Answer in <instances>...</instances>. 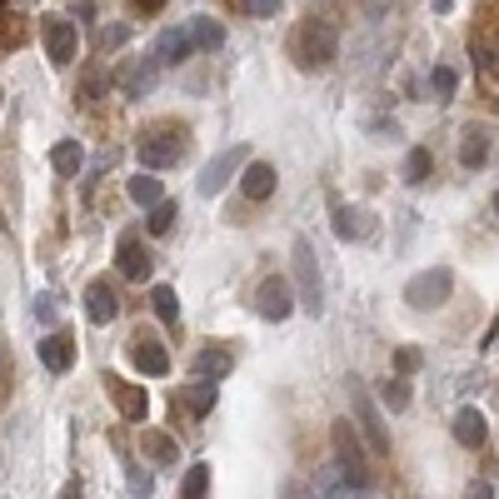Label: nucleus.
<instances>
[{
    "instance_id": "f257e3e1",
    "label": "nucleus",
    "mask_w": 499,
    "mask_h": 499,
    "mask_svg": "<svg viewBox=\"0 0 499 499\" xmlns=\"http://www.w3.org/2000/svg\"><path fill=\"white\" fill-rule=\"evenodd\" d=\"M335 50H339V36L324 15H305L295 25V36H290V61L299 70H324V65L335 61Z\"/></svg>"
},
{
    "instance_id": "f03ea898",
    "label": "nucleus",
    "mask_w": 499,
    "mask_h": 499,
    "mask_svg": "<svg viewBox=\"0 0 499 499\" xmlns=\"http://www.w3.org/2000/svg\"><path fill=\"white\" fill-rule=\"evenodd\" d=\"M290 280H295V299L305 315H324V280H320V260H315V245L305 235H295L290 245Z\"/></svg>"
},
{
    "instance_id": "7ed1b4c3",
    "label": "nucleus",
    "mask_w": 499,
    "mask_h": 499,
    "mask_svg": "<svg viewBox=\"0 0 499 499\" xmlns=\"http://www.w3.org/2000/svg\"><path fill=\"white\" fill-rule=\"evenodd\" d=\"M190 150V135L180 130V125H145L135 140V155L150 165V170H170V165L185 160Z\"/></svg>"
},
{
    "instance_id": "20e7f679",
    "label": "nucleus",
    "mask_w": 499,
    "mask_h": 499,
    "mask_svg": "<svg viewBox=\"0 0 499 499\" xmlns=\"http://www.w3.org/2000/svg\"><path fill=\"white\" fill-rule=\"evenodd\" d=\"M330 445H335V470L349 489H364L370 485V460H364V445H360V429L349 420L330 424Z\"/></svg>"
},
{
    "instance_id": "39448f33",
    "label": "nucleus",
    "mask_w": 499,
    "mask_h": 499,
    "mask_svg": "<svg viewBox=\"0 0 499 499\" xmlns=\"http://www.w3.org/2000/svg\"><path fill=\"white\" fill-rule=\"evenodd\" d=\"M345 389H349V410H355V429H360V435L370 439L374 454H389V429H385V420H380V405L370 399L364 380H360V374H349Z\"/></svg>"
},
{
    "instance_id": "423d86ee",
    "label": "nucleus",
    "mask_w": 499,
    "mask_h": 499,
    "mask_svg": "<svg viewBox=\"0 0 499 499\" xmlns=\"http://www.w3.org/2000/svg\"><path fill=\"white\" fill-rule=\"evenodd\" d=\"M36 30H40V45H45L50 65H75V55H80V30H75V20H65V15H45Z\"/></svg>"
},
{
    "instance_id": "0eeeda50",
    "label": "nucleus",
    "mask_w": 499,
    "mask_h": 499,
    "mask_svg": "<svg viewBox=\"0 0 499 499\" xmlns=\"http://www.w3.org/2000/svg\"><path fill=\"white\" fill-rule=\"evenodd\" d=\"M250 165V145H230V150H220L205 170H200V195H220L225 185H230V175L235 170H245Z\"/></svg>"
},
{
    "instance_id": "6e6552de",
    "label": "nucleus",
    "mask_w": 499,
    "mask_h": 499,
    "mask_svg": "<svg viewBox=\"0 0 499 499\" xmlns=\"http://www.w3.org/2000/svg\"><path fill=\"white\" fill-rule=\"evenodd\" d=\"M405 299H410V310H439L449 299V270H424V274H414L410 285H405Z\"/></svg>"
},
{
    "instance_id": "1a4fd4ad",
    "label": "nucleus",
    "mask_w": 499,
    "mask_h": 499,
    "mask_svg": "<svg viewBox=\"0 0 499 499\" xmlns=\"http://www.w3.org/2000/svg\"><path fill=\"white\" fill-rule=\"evenodd\" d=\"M255 310H260L270 324L290 320V310H295V290H290L285 274H270V280H260V290H255Z\"/></svg>"
},
{
    "instance_id": "9d476101",
    "label": "nucleus",
    "mask_w": 499,
    "mask_h": 499,
    "mask_svg": "<svg viewBox=\"0 0 499 499\" xmlns=\"http://www.w3.org/2000/svg\"><path fill=\"white\" fill-rule=\"evenodd\" d=\"M110 80H115V86H120L130 100H140V95H150V90H155V80H160V65L150 61V55H135V61L115 65Z\"/></svg>"
},
{
    "instance_id": "9b49d317",
    "label": "nucleus",
    "mask_w": 499,
    "mask_h": 499,
    "mask_svg": "<svg viewBox=\"0 0 499 499\" xmlns=\"http://www.w3.org/2000/svg\"><path fill=\"white\" fill-rule=\"evenodd\" d=\"M330 220H335V235L349 240V245H355V240H370L374 230H380L374 210H364V205H335V215H330Z\"/></svg>"
},
{
    "instance_id": "f8f14e48",
    "label": "nucleus",
    "mask_w": 499,
    "mask_h": 499,
    "mask_svg": "<svg viewBox=\"0 0 499 499\" xmlns=\"http://www.w3.org/2000/svg\"><path fill=\"white\" fill-rule=\"evenodd\" d=\"M190 55H195V40H190L185 25H170V30H160V40L150 45V61H155V65H185Z\"/></svg>"
},
{
    "instance_id": "ddd939ff",
    "label": "nucleus",
    "mask_w": 499,
    "mask_h": 499,
    "mask_svg": "<svg viewBox=\"0 0 499 499\" xmlns=\"http://www.w3.org/2000/svg\"><path fill=\"white\" fill-rule=\"evenodd\" d=\"M105 389H110V399L120 405V414H125V420H145L150 399H145V389H140V385H130L125 374H105Z\"/></svg>"
},
{
    "instance_id": "4468645a",
    "label": "nucleus",
    "mask_w": 499,
    "mask_h": 499,
    "mask_svg": "<svg viewBox=\"0 0 499 499\" xmlns=\"http://www.w3.org/2000/svg\"><path fill=\"white\" fill-rule=\"evenodd\" d=\"M274 185H280V170L270 160H250L245 175H240V195L245 200H270Z\"/></svg>"
},
{
    "instance_id": "2eb2a0df",
    "label": "nucleus",
    "mask_w": 499,
    "mask_h": 499,
    "mask_svg": "<svg viewBox=\"0 0 499 499\" xmlns=\"http://www.w3.org/2000/svg\"><path fill=\"white\" fill-rule=\"evenodd\" d=\"M40 364H45L50 374H65L75 364V339L65 335V330H55V335L40 339Z\"/></svg>"
},
{
    "instance_id": "dca6fc26",
    "label": "nucleus",
    "mask_w": 499,
    "mask_h": 499,
    "mask_svg": "<svg viewBox=\"0 0 499 499\" xmlns=\"http://www.w3.org/2000/svg\"><path fill=\"white\" fill-rule=\"evenodd\" d=\"M115 270L125 274V280H150V250L140 245V240H120V250H115Z\"/></svg>"
},
{
    "instance_id": "f3484780",
    "label": "nucleus",
    "mask_w": 499,
    "mask_h": 499,
    "mask_svg": "<svg viewBox=\"0 0 499 499\" xmlns=\"http://www.w3.org/2000/svg\"><path fill=\"white\" fill-rule=\"evenodd\" d=\"M449 429H454V439H460L464 449H479V445L489 439V424H485V414L474 410V405L454 410V424H449Z\"/></svg>"
},
{
    "instance_id": "a211bd4d",
    "label": "nucleus",
    "mask_w": 499,
    "mask_h": 499,
    "mask_svg": "<svg viewBox=\"0 0 499 499\" xmlns=\"http://www.w3.org/2000/svg\"><path fill=\"white\" fill-rule=\"evenodd\" d=\"M130 364H135L140 374H170V355H165L160 339H135V349H130Z\"/></svg>"
},
{
    "instance_id": "6ab92c4d",
    "label": "nucleus",
    "mask_w": 499,
    "mask_h": 499,
    "mask_svg": "<svg viewBox=\"0 0 499 499\" xmlns=\"http://www.w3.org/2000/svg\"><path fill=\"white\" fill-rule=\"evenodd\" d=\"M230 370H235V355H230L225 345H205L195 355V380H210L215 385V380H225Z\"/></svg>"
},
{
    "instance_id": "aec40b11",
    "label": "nucleus",
    "mask_w": 499,
    "mask_h": 499,
    "mask_svg": "<svg viewBox=\"0 0 499 499\" xmlns=\"http://www.w3.org/2000/svg\"><path fill=\"white\" fill-rule=\"evenodd\" d=\"M115 290L105 285V280H90V290H86V315H90V324H110L115 320Z\"/></svg>"
},
{
    "instance_id": "412c9836",
    "label": "nucleus",
    "mask_w": 499,
    "mask_h": 499,
    "mask_svg": "<svg viewBox=\"0 0 499 499\" xmlns=\"http://www.w3.org/2000/svg\"><path fill=\"white\" fill-rule=\"evenodd\" d=\"M185 30H190V40H195V50H220L225 45V25L210 20V15H190Z\"/></svg>"
},
{
    "instance_id": "4be33fe9",
    "label": "nucleus",
    "mask_w": 499,
    "mask_h": 499,
    "mask_svg": "<svg viewBox=\"0 0 499 499\" xmlns=\"http://www.w3.org/2000/svg\"><path fill=\"white\" fill-rule=\"evenodd\" d=\"M460 160H464V170H479V165L489 160V130H485V125H470V130H464Z\"/></svg>"
},
{
    "instance_id": "5701e85b",
    "label": "nucleus",
    "mask_w": 499,
    "mask_h": 499,
    "mask_svg": "<svg viewBox=\"0 0 499 499\" xmlns=\"http://www.w3.org/2000/svg\"><path fill=\"white\" fill-rule=\"evenodd\" d=\"M50 165H55V175H61V180L80 175V165H86V150H80V140H61V145L50 150Z\"/></svg>"
},
{
    "instance_id": "b1692460",
    "label": "nucleus",
    "mask_w": 499,
    "mask_h": 499,
    "mask_svg": "<svg viewBox=\"0 0 499 499\" xmlns=\"http://www.w3.org/2000/svg\"><path fill=\"white\" fill-rule=\"evenodd\" d=\"M125 195H130V205H145V210H155V205L165 200V190H160V180H155V175H130Z\"/></svg>"
},
{
    "instance_id": "393cba45",
    "label": "nucleus",
    "mask_w": 499,
    "mask_h": 499,
    "mask_svg": "<svg viewBox=\"0 0 499 499\" xmlns=\"http://www.w3.org/2000/svg\"><path fill=\"white\" fill-rule=\"evenodd\" d=\"M140 445H145V454H150L155 464H165V470L180 460V445H175L170 435H160V429H145V439H140Z\"/></svg>"
},
{
    "instance_id": "a878e982",
    "label": "nucleus",
    "mask_w": 499,
    "mask_h": 499,
    "mask_svg": "<svg viewBox=\"0 0 499 499\" xmlns=\"http://www.w3.org/2000/svg\"><path fill=\"white\" fill-rule=\"evenodd\" d=\"M180 499H210V464H205V460L185 470V479H180Z\"/></svg>"
},
{
    "instance_id": "bb28decb",
    "label": "nucleus",
    "mask_w": 499,
    "mask_h": 499,
    "mask_svg": "<svg viewBox=\"0 0 499 499\" xmlns=\"http://www.w3.org/2000/svg\"><path fill=\"white\" fill-rule=\"evenodd\" d=\"M185 410L195 414V420H205V414L215 410V385H205V380H195V385L185 389Z\"/></svg>"
},
{
    "instance_id": "cd10ccee",
    "label": "nucleus",
    "mask_w": 499,
    "mask_h": 499,
    "mask_svg": "<svg viewBox=\"0 0 499 499\" xmlns=\"http://www.w3.org/2000/svg\"><path fill=\"white\" fill-rule=\"evenodd\" d=\"M150 305H155V315H160L165 324L180 320V295H175L170 285H155V290H150Z\"/></svg>"
},
{
    "instance_id": "c85d7f7f",
    "label": "nucleus",
    "mask_w": 499,
    "mask_h": 499,
    "mask_svg": "<svg viewBox=\"0 0 499 499\" xmlns=\"http://www.w3.org/2000/svg\"><path fill=\"white\" fill-rule=\"evenodd\" d=\"M175 215H180V210H175V200H160V205L150 210L145 230H150V235H170V230H175Z\"/></svg>"
},
{
    "instance_id": "c756f323",
    "label": "nucleus",
    "mask_w": 499,
    "mask_h": 499,
    "mask_svg": "<svg viewBox=\"0 0 499 499\" xmlns=\"http://www.w3.org/2000/svg\"><path fill=\"white\" fill-rule=\"evenodd\" d=\"M380 399H385L389 410H410V385H405V380H385V385H380Z\"/></svg>"
},
{
    "instance_id": "7c9ffc66",
    "label": "nucleus",
    "mask_w": 499,
    "mask_h": 499,
    "mask_svg": "<svg viewBox=\"0 0 499 499\" xmlns=\"http://www.w3.org/2000/svg\"><path fill=\"white\" fill-rule=\"evenodd\" d=\"M429 86H435L439 100L454 95V86H460V75H454V65H435V75H429Z\"/></svg>"
},
{
    "instance_id": "2f4dec72",
    "label": "nucleus",
    "mask_w": 499,
    "mask_h": 499,
    "mask_svg": "<svg viewBox=\"0 0 499 499\" xmlns=\"http://www.w3.org/2000/svg\"><path fill=\"white\" fill-rule=\"evenodd\" d=\"M235 5L245 15H255V20H270V15H280V5H285V0H235Z\"/></svg>"
},
{
    "instance_id": "473e14b6",
    "label": "nucleus",
    "mask_w": 499,
    "mask_h": 499,
    "mask_svg": "<svg viewBox=\"0 0 499 499\" xmlns=\"http://www.w3.org/2000/svg\"><path fill=\"white\" fill-rule=\"evenodd\" d=\"M429 175V150H410L405 155V180H424Z\"/></svg>"
},
{
    "instance_id": "72a5a7b5",
    "label": "nucleus",
    "mask_w": 499,
    "mask_h": 499,
    "mask_svg": "<svg viewBox=\"0 0 499 499\" xmlns=\"http://www.w3.org/2000/svg\"><path fill=\"white\" fill-rule=\"evenodd\" d=\"M105 86H110V75H105V70L86 75V80H80V100H95V95H105Z\"/></svg>"
},
{
    "instance_id": "f704fd0d",
    "label": "nucleus",
    "mask_w": 499,
    "mask_h": 499,
    "mask_svg": "<svg viewBox=\"0 0 499 499\" xmlns=\"http://www.w3.org/2000/svg\"><path fill=\"white\" fill-rule=\"evenodd\" d=\"M420 364H424V355H420V349H414V345H405V349H399V355H395V370H399V374H414V370H420Z\"/></svg>"
},
{
    "instance_id": "c9c22d12",
    "label": "nucleus",
    "mask_w": 499,
    "mask_h": 499,
    "mask_svg": "<svg viewBox=\"0 0 499 499\" xmlns=\"http://www.w3.org/2000/svg\"><path fill=\"white\" fill-rule=\"evenodd\" d=\"M280 499H320V495H315L305 479H285V485H280Z\"/></svg>"
},
{
    "instance_id": "e433bc0d",
    "label": "nucleus",
    "mask_w": 499,
    "mask_h": 499,
    "mask_svg": "<svg viewBox=\"0 0 499 499\" xmlns=\"http://www.w3.org/2000/svg\"><path fill=\"white\" fill-rule=\"evenodd\" d=\"M11 380H15V370H11V355L0 349V405L11 399Z\"/></svg>"
},
{
    "instance_id": "4c0bfd02",
    "label": "nucleus",
    "mask_w": 499,
    "mask_h": 499,
    "mask_svg": "<svg viewBox=\"0 0 499 499\" xmlns=\"http://www.w3.org/2000/svg\"><path fill=\"white\" fill-rule=\"evenodd\" d=\"M125 40H130V25H125V20L105 25V45H110V50H120V45H125Z\"/></svg>"
},
{
    "instance_id": "58836bf2",
    "label": "nucleus",
    "mask_w": 499,
    "mask_h": 499,
    "mask_svg": "<svg viewBox=\"0 0 499 499\" xmlns=\"http://www.w3.org/2000/svg\"><path fill=\"white\" fill-rule=\"evenodd\" d=\"M36 320H55V295H36Z\"/></svg>"
},
{
    "instance_id": "ea45409f",
    "label": "nucleus",
    "mask_w": 499,
    "mask_h": 499,
    "mask_svg": "<svg viewBox=\"0 0 499 499\" xmlns=\"http://www.w3.org/2000/svg\"><path fill=\"white\" fill-rule=\"evenodd\" d=\"M464 499H495V485H489V479H474V485L464 489Z\"/></svg>"
},
{
    "instance_id": "a19ab883",
    "label": "nucleus",
    "mask_w": 499,
    "mask_h": 499,
    "mask_svg": "<svg viewBox=\"0 0 499 499\" xmlns=\"http://www.w3.org/2000/svg\"><path fill=\"white\" fill-rule=\"evenodd\" d=\"M70 20H95V0H75V5H70Z\"/></svg>"
},
{
    "instance_id": "79ce46f5",
    "label": "nucleus",
    "mask_w": 499,
    "mask_h": 499,
    "mask_svg": "<svg viewBox=\"0 0 499 499\" xmlns=\"http://www.w3.org/2000/svg\"><path fill=\"white\" fill-rule=\"evenodd\" d=\"M130 11H140V15H160V11H165V0H130Z\"/></svg>"
},
{
    "instance_id": "37998d69",
    "label": "nucleus",
    "mask_w": 499,
    "mask_h": 499,
    "mask_svg": "<svg viewBox=\"0 0 499 499\" xmlns=\"http://www.w3.org/2000/svg\"><path fill=\"white\" fill-rule=\"evenodd\" d=\"M61 499H86V489H80V479H65V489H61Z\"/></svg>"
},
{
    "instance_id": "c03bdc74",
    "label": "nucleus",
    "mask_w": 499,
    "mask_h": 499,
    "mask_svg": "<svg viewBox=\"0 0 499 499\" xmlns=\"http://www.w3.org/2000/svg\"><path fill=\"white\" fill-rule=\"evenodd\" d=\"M429 5H435V11H449V5H454V0H429Z\"/></svg>"
},
{
    "instance_id": "a18cd8bd",
    "label": "nucleus",
    "mask_w": 499,
    "mask_h": 499,
    "mask_svg": "<svg viewBox=\"0 0 499 499\" xmlns=\"http://www.w3.org/2000/svg\"><path fill=\"white\" fill-rule=\"evenodd\" d=\"M495 215H499V190H495Z\"/></svg>"
},
{
    "instance_id": "49530a36",
    "label": "nucleus",
    "mask_w": 499,
    "mask_h": 499,
    "mask_svg": "<svg viewBox=\"0 0 499 499\" xmlns=\"http://www.w3.org/2000/svg\"><path fill=\"white\" fill-rule=\"evenodd\" d=\"M339 499H364V495H339Z\"/></svg>"
}]
</instances>
